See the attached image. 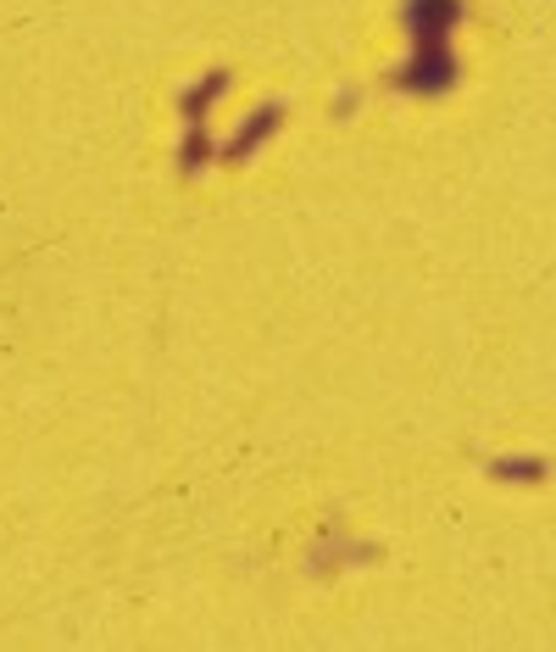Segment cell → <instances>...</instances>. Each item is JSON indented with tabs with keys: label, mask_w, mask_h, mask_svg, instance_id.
<instances>
[{
	"label": "cell",
	"mask_w": 556,
	"mask_h": 652,
	"mask_svg": "<svg viewBox=\"0 0 556 652\" xmlns=\"http://www.w3.org/2000/svg\"><path fill=\"white\" fill-rule=\"evenodd\" d=\"M462 0H406V29H412V62L395 73V90L406 96H445L456 90V23Z\"/></svg>",
	"instance_id": "6da1fadb"
},
{
	"label": "cell",
	"mask_w": 556,
	"mask_h": 652,
	"mask_svg": "<svg viewBox=\"0 0 556 652\" xmlns=\"http://www.w3.org/2000/svg\"><path fill=\"white\" fill-rule=\"evenodd\" d=\"M489 480H501V485H545L550 480V463L545 458H495L489 463Z\"/></svg>",
	"instance_id": "7a4b0ae2"
}]
</instances>
